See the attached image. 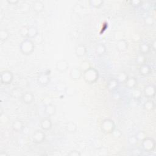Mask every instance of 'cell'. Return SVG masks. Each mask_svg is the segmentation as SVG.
<instances>
[{
  "label": "cell",
  "instance_id": "1",
  "mask_svg": "<svg viewBox=\"0 0 156 156\" xmlns=\"http://www.w3.org/2000/svg\"><path fill=\"white\" fill-rule=\"evenodd\" d=\"M98 71L93 67H89L83 71V79L88 84L94 83L99 79Z\"/></svg>",
  "mask_w": 156,
  "mask_h": 156
},
{
  "label": "cell",
  "instance_id": "2",
  "mask_svg": "<svg viewBox=\"0 0 156 156\" xmlns=\"http://www.w3.org/2000/svg\"><path fill=\"white\" fill-rule=\"evenodd\" d=\"M35 44L32 40L26 38L23 41H21L20 44V51L23 55H30L35 50Z\"/></svg>",
  "mask_w": 156,
  "mask_h": 156
},
{
  "label": "cell",
  "instance_id": "3",
  "mask_svg": "<svg viewBox=\"0 0 156 156\" xmlns=\"http://www.w3.org/2000/svg\"><path fill=\"white\" fill-rule=\"evenodd\" d=\"M101 130L107 134L112 133L115 129V124L113 119L110 118L104 119L101 124Z\"/></svg>",
  "mask_w": 156,
  "mask_h": 156
},
{
  "label": "cell",
  "instance_id": "4",
  "mask_svg": "<svg viewBox=\"0 0 156 156\" xmlns=\"http://www.w3.org/2000/svg\"><path fill=\"white\" fill-rule=\"evenodd\" d=\"M141 147L146 152H152L155 148V141L152 138L147 136L141 141Z\"/></svg>",
  "mask_w": 156,
  "mask_h": 156
},
{
  "label": "cell",
  "instance_id": "5",
  "mask_svg": "<svg viewBox=\"0 0 156 156\" xmlns=\"http://www.w3.org/2000/svg\"><path fill=\"white\" fill-rule=\"evenodd\" d=\"M13 74L12 71L9 70H5L1 72L0 79L1 83L2 85H7L10 84L13 80Z\"/></svg>",
  "mask_w": 156,
  "mask_h": 156
},
{
  "label": "cell",
  "instance_id": "6",
  "mask_svg": "<svg viewBox=\"0 0 156 156\" xmlns=\"http://www.w3.org/2000/svg\"><path fill=\"white\" fill-rule=\"evenodd\" d=\"M51 80L49 73L47 72H43L40 73L37 78V81L38 85L41 87H46L49 84Z\"/></svg>",
  "mask_w": 156,
  "mask_h": 156
},
{
  "label": "cell",
  "instance_id": "7",
  "mask_svg": "<svg viewBox=\"0 0 156 156\" xmlns=\"http://www.w3.org/2000/svg\"><path fill=\"white\" fill-rule=\"evenodd\" d=\"M55 67V69L58 72L63 73L68 69L69 64L68 61H67L66 59H60L56 62Z\"/></svg>",
  "mask_w": 156,
  "mask_h": 156
},
{
  "label": "cell",
  "instance_id": "8",
  "mask_svg": "<svg viewBox=\"0 0 156 156\" xmlns=\"http://www.w3.org/2000/svg\"><path fill=\"white\" fill-rule=\"evenodd\" d=\"M43 130H37L32 135V141L36 144L42 143L46 139V133Z\"/></svg>",
  "mask_w": 156,
  "mask_h": 156
},
{
  "label": "cell",
  "instance_id": "9",
  "mask_svg": "<svg viewBox=\"0 0 156 156\" xmlns=\"http://www.w3.org/2000/svg\"><path fill=\"white\" fill-rule=\"evenodd\" d=\"M143 93L144 96L148 98L151 99L154 98L155 95V85L151 83L147 85L143 90Z\"/></svg>",
  "mask_w": 156,
  "mask_h": 156
},
{
  "label": "cell",
  "instance_id": "10",
  "mask_svg": "<svg viewBox=\"0 0 156 156\" xmlns=\"http://www.w3.org/2000/svg\"><path fill=\"white\" fill-rule=\"evenodd\" d=\"M69 74L70 78L72 80H78L82 77L83 75V71L80 69V68L74 67L70 69Z\"/></svg>",
  "mask_w": 156,
  "mask_h": 156
},
{
  "label": "cell",
  "instance_id": "11",
  "mask_svg": "<svg viewBox=\"0 0 156 156\" xmlns=\"http://www.w3.org/2000/svg\"><path fill=\"white\" fill-rule=\"evenodd\" d=\"M56 107L52 102L44 105V113L48 117L54 116L56 113Z\"/></svg>",
  "mask_w": 156,
  "mask_h": 156
},
{
  "label": "cell",
  "instance_id": "12",
  "mask_svg": "<svg viewBox=\"0 0 156 156\" xmlns=\"http://www.w3.org/2000/svg\"><path fill=\"white\" fill-rule=\"evenodd\" d=\"M21 99L23 103L28 105V104H32L34 102V101L35 100V96L32 93L29 91H26L22 94L21 96Z\"/></svg>",
  "mask_w": 156,
  "mask_h": 156
},
{
  "label": "cell",
  "instance_id": "13",
  "mask_svg": "<svg viewBox=\"0 0 156 156\" xmlns=\"http://www.w3.org/2000/svg\"><path fill=\"white\" fill-rule=\"evenodd\" d=\"M40 127L44 131H48L51 129L52 127V122L49 117H46L42 119L40 122Z\"/></svg>",
  "mask_w": 156,
  "mask_h": 156
},
{
  "label": "cell",
  "instance_id": "14",
  "mask_svg": "<svg viewBox=\"0 0 156 156\" xmlns=\"http://www.w3.org/2000/svg\"><path fill=\"white\" fill-rule=\"evenodd\" d=\"M129 48V43L125 39H120L117 41L116 44V49L120 52H123L126 51Z\"/></svg>",
  "mask_w": 156,
  "mask_h": 156
},
{
  "label": "cell",
  "instance_id": "15",
  "mask_svg": "<svg viewBox=\"0 0 156 156\" xmlns=\"http://www.w3.org/2000/svg\"><path fill=\"white\" fill-rule=\"evenodd\" d=\"M74 52L77 57H82L87 53V49L83 44H79L76 46Z\"/></svg>",
  "mask_w": 156,
  "mask_h": 156
},
{
  "label": "cell",
  "instance_id": "16",
  "mask_svg": "<svg viewBox=\"0 0 156 156\" xmlns=\"http://www.w3.org/2000/svg\"><path fill=\"white\" fill-rule=\"evenodd\" d=\"M151 72H152V68L150 66V65H149L148 64L144 63L140 66L139 73L140 74V75L146 77L149 76L151 73Z\"/></svg>",
  "mask_w": 156,
  "mask_h": 156
},
{
  "label": "cell",
  "instance_id": "17",
  "mask_svg": "<svg viewBox=\"0 0 156 156\" xmlns=\"http://www.w3.org/2000/svg\"><path fill=\"white\" fill-rule=\"evenodd\" d=\"M32 9L35 12L37 13H40L44 10V4L41 1H35L32 4Z\"/></svg>",
  "mask_w": 156,
  "mask_h": 156
},
{
  "label": "cell",
  "instance_id": "18",
  "mask_svg": "<svg viewBox=\"0 0 156 156\" xmlns=\"http://www.w3.org/2000/svg\"><path fill=\"white\" fill-rule=\"evenodd\" d=\"M137 79L135 77H129L124 84L127 88L132 90L136 87V86L137 85Z\"/></svg>",
  "mask_w": 156,
  "mask_h": 156
},
{
  "label": "cell",
  "instance_id": "19",
  "mask_svg": "<svg viewBox=\"0 0 156 156\" xmlns=\"http://www.w3.org/2000/svg\"><path fill=\"white\" fill-rule=\"evenodd\" d=\"M24 127V126L23 122L20 119H16L14 121L12 124V127L13 130L16 132H21L23 130Z\"/></svg>",
  "mask_w": 156,
  "mask_h": 156
},
{
  "label": "cell",
  "instance_id": "20",
  "mask_svg": "<svg viewBox=\"0 0 156 156\" xmlns=\"http://www.w3.org/2000/svg\"><path fill=\"white\" fill-rule=\"evenodd\" d=\"M119 84V83L116 78H112L107 82V87L110 91H113L117 89Z\"/></svg>",
  "mask_w": 156,
  "mask_h": 156
},
{
  "label": "cell",
  "instance_id": "21",
  "mask_svg": "<svg viewBox=\"0 0 156 156\" xmlns=\"http://www.w3.org/2000/svg\"><path fill=\"white\" fill-rule=\"evenodd\" d=\"M65 128L67 132L73 133L77 130V125L76 122L73 121H68L65 124Z\"/></svg>",
  "mask_w": 156,
  "mask_h": 156
},
{
  "label": "cell",
  "instance_id": "22",
  "mask_svg": "<svg viewBox=\"0 0 156 156\" xmlns=\"http://www.w3.org/2000/svg\"><path fill=\"white\" fill-rule=\"evenodd\" d=\"M38 34H39L38 30V29H37L35 27H33V26L28 27L26 38H29V39L32 40V39H34Z\"/></svg>",
  "mask_w": 156,
  "mask_h": 156
},
{
  "label": "cell",
  "instance_id": "23",
  "mask_svg": "<svg viewBox=\"0 0 156 156\" xmlns=\"http://www.w3.org/2000/svg\"><path fill=\"white\" fill-rule=\"evenodd\" d=\"M151 49L150 44L147 43H141L139 45V51L140 54L146 55L150 52Z\"/></svg>",
  "mask_w": 156,
  "mask_h": 156
},
{
  "label": "cell",
  "instance_id": "24",
  "mask_svg": "<svg viewBox=\"0 0 156 156\" xmlns=\"http://www.w3.org/2000/svg\"><path fill=\"white\" fill-rule=\"evenodd\" d=\"M106 51H107V48L105 45L103 43L98 44L95 48V52L99 56L103 55L104 54H105Z\"/></svg>",
  "mask_w": 156,
  "mask_h": 156
},
{
  "label": "cell",
  "instance_id": "25",
  "mask_svg": "<svg viewBox=\"0 0 156 156\" xmlns=\"http://www.w3.org/2000/svg\"><path fill=\"white\" fill-rule=\"evenodd\" d=\"M155 102L152 99H148L143 104L144 109L147 112L152 111L155 108Z\"/></svg>",
  "mask_w": 156,
  "mask_h": 156
},
{
  "label": "cell",
  "instance_id": "26",
  "mask_svg": "<svg viewBox=\"0 0 156 156\" xmlns=\"http://www.w3.org/2000/svg\"><path fill=\"white\" fill-rule=\"evenodd\" d=\"M132 93H131V96L132 98L135 100H138L141 98L142 95H143V92L142 91L137 88H134L132 90Z\"/></svg>",
  "mask_w": 156,
  "mask_h": 156
},
{
  "label": "cell",
  "instance_id": "27",
  "mask_svg": "<svg viewBox=\"0 0 156 156\" xmlns=\"http://www.w3.org/2000/svg\"><path fill=\"white\" fill-rule=\"evenodd\" d=\"M146 61H147V58L146 57V55H144L140 53L138 55H137V56L135 58L136 63L140 66L144 63H146Z\"/></svg>",
  "mask_w": 156,
  "mask_h": 156
},
{
  "label": "cell",
  "instance_id": "28",
  "mask_svg": "<svg viewBox=\"0 0 156 156\" xmlns=\"http://www.w3.org/2000/svg\"><path fill=\"white\" fill-rule=\"evenodd\" d=\"M104 1L102 0H90L88 1L89 5L95 9H99L104 4Z\"/></svg>",
  "mask_w": 156,
  "mask_h": 156
},
{
  "label": "cell",
  "instance_id": "29",
  "mask_svg": "<svg viewBox=\"0 0 156 156\" xmlns=\"http://www.w3.org/2000/svg\"><path fill=\"white\" fill-rule=\"evenodd\" d=\"M10 37V33L6 29H2L0 30V40L2 42H4Z\"/></svg>",
  "mask_w": 156,
  "mask_h": 156
},
{
  "label": "cell",
  "instance_id": "30",
  "mask_svg": "<svg viewBox=\"0 0 156 156\" xmlns=\"http://www.w3.org/2000/svg\"><path fill=\"white\" fill-rule=\"evenodd\" d=\"M129 76L125 72H121L117 75V77L116 78L118 81L119 83H124L127 79H128Z\"/></svg>",
  "mask_w": 156,
  "mask_h": 156
},
{
  "label": "cell",
  "instance_id": "31",
  "mask_svg": "<svg viewBox=\"0 0 156 156\" xmlns=\"http://www.w3.org/2000/svg\"><path fill=\"white\" fill-rule=\"evenodd\" d=\"M33 41L36 44H40L44 41V37L42 34H38L34 39H32Z\"/></svg>",
  "mask_w": 156,
  "mask_h": 156
},
{
  "label": "cell",
  "instance_id": "32",
  "mask_svg": "<svg viewBox=\"0 0 156 156\" xmlns=\"http://www.w3.org/2000/svg\"><path fill=\"white\" fill-rule=\"evenodd\" d=\"M66 94L68 96H72L76 93V89L73 87H66L65 91Z\"/></svg>",
  "mask_w": 156,
  "mask_h": 156
},
{
  "label": "cell",
  "instance_id": "33",
  "mask_svg": "<svg viewBox=\"0 0 156 156\" xmlns=\"http://www.w3.org/2000/svg\"><path fill=\"white\" fill-rule=\"evenodd\" d=\"M136 138H137L138 141H142L143 139H144L145 138L147 137V134L146 132H144V131H139L136 135H135Z\"/></svg>",
  "mask_w": 156,
  "mask_h": 156
},
{
  "label": "cell",
  "instance_id": "34",
  "mask_svg": "<svg viewBox=\"0 0 156 156\" xmlns=\"http://www.w3.org/2000/svg\"><path fill=\"white\" fill-rule=\"evenodd\" d=\"M66 85H65V83H63V82H58L57 85H56V90L57 91H65L66 90Z\"/></svg>",
  "mask_w": 156,
  "mask_h": 156
},
{
  "label": "cell",
  "instance_id": "35",
  "mask_svg": "<svg viewBox=\"0 0 156 156\" xmlns=\"http://www.w3.org/2000/svg\"><path fill=\"white\" fill-rule=\"evenodd\" d=\"M144 23L146 25L149 26H151L154 24V18L151 16H147V17H146L144 20Z\"/></svg>",
  "mask_w": 156,
  "mask_h": 156
},
{
  "label": "cell",
  "instance_id": "36",
  "mask_svg": "<svg viewBox=\"0 0 156 156\" xmlns=\"http://www.w3.org/2000/svg\"><path fill=\"white\" fill-rule=\"evenodd\" d=\"M128 141L129 143V144L132 146H134L136 145L137 144V143L138 142L137 138H136L135 135H133V136H130L129 138H128Z\"/></svg>",
  "mask_w": 156,
  "mask_h": 156
},
{
  "label": "cell",
  "instance_id": "37",
  "mask_svg": "<svg viewBox=\"0 0 156 156\" xmlns=\"http://www.w3.org/2000/svg\"><path fill=\"white\" fill-rule=\"evenodd\" d=\"M20 9L22 11H23L24 12H27L30 9V4L26 2H24L21 4Z\"/></svg>",
  "mask_w": 156,
  "mask_h": 156
},
{
  "label": "cell",
  "instance_id": "38",
  "mask_svg": "<svg viewBox=\"0 0 156 156\" xmlns=\"http://www.w3.org/2000/svg\"><path fill=\"white\" fill-rule=\"evenodd\" d=\"M27 29L28 27L27 26H24L22 28H21L20 30V35L23 37H27Z\"/></svg>",
  "mask_w": 156,
  "mask_h": 156
},
{
  "label": "cell",
  "instance_id": "39",
  "mask_svg": "<svg viewBox=\"0 0 156 156\" xmlns=\"http://www.w3.org/2000/svg\"><path fill=\"white\" fill-rule=\"evenodd\" d=\"M112 134L113 135L114 137L115 138H119L122 135V132L119 130V129H115L113 130V131L112 132Z\"/></svg>",
  "mask_w": 156,
  "mask_h": 156
},
{
  "label": "cell",
  "instance_id": "40",
  "mask_svg": "<svg viewBox=\"0 0 156 156\" xmlns=\"http://www.w3.org/2000/svg\"><path fill=\"white\" fill-rule=\"evenodd\" d=\"M68 155L69 156H80L81 153L77 150H72L68 153Z\"/></svg>",
  "mask_w": 156,
  "mask_h": 156
},
{
  "label": "cell",
  "instance_id": "41",
  "mask_svg": "<svg viewBox=\"0 0 156 156\" xmlns=\"http://www.w3.org/2000/svg\"><path fill=\"white\" fill-rule=\"evenodd\" d=\"M130 3L132 5V6H133L135 7H136L141 5L142 1H139V0H133V1H130Z\"/></svg>",
  "mask_w": 156,
  "mask_h": 156
},
{
  "label": "cell",
  "instance_id": "42",
  "mask_svg": "<svg viewBox=\"0 0 156 156\" xmlns=\"http://www.w3.org/2000/svg\"><path fill=\"white\" fill-rule=\"evenodd\" d=\"M142 154V151L139 148H135L132 150V155H140Z\"/></svg>",
  "mask_w": 156,
  "mask_h": 156
},
{
  "label": "cell",
  "instance_id": "43",
  "mask_svg": "<svg viewBox=\"0 0 156 156\" xmlns=\"http://www.w3.org/2000/svg\"><path fill=\"white\" fill-rule=\"evenodd\" d=\"M150 46H151V49H152L154 51H155L156 49V40H154L151 42V44Z\"/></svg>",
  "mask_w": 156,
  "mask_h": 156
},
{
  "label": "cell",
  "instance_id": "44",
  "mask_svg": "<svg viewBox=\"0 0 156 156\" xmlns=\"http://www.w3.org/2000/svg\"><path fill=\"white\" fill-rule=\"evenodd\" d=\"M20 1L18 0H7V2L11 5H16Z\"/></svg>",
  "mask_w": 156,
  "mask_h": 156
},
{
  "label": "cell",
  "instance_id": "45",
  "mask_svg": "<svg viewBox=\"0 0 156 156\" xmlns=\"http://www.w3.org/2000/svg\"><path fill=\"white\" fill-rule=\"evenodd\" d=\"M7 154L5 153V152H4V153H2V152H1L0 153V155L1 156H5V155H7Z\"/></svg>",
  "mask_w": 156,
  "mask_h": 156
}]
</instances>
